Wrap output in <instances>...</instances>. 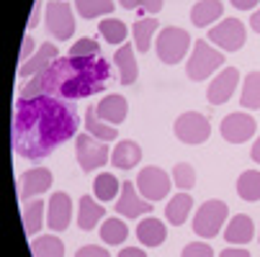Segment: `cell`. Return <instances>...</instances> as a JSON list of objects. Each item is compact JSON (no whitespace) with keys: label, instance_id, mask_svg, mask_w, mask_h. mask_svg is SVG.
<instances>
[{"label":"cell","instance_id":"6da1fadb","mask_svg":"<svg viewBox=\"0 0 260 257\" xmlns=\"http://www.w3.org/2000/svg\"><path fill=\"white\" fill-rule=\"evenodd\" d=\"M78 116L62 100L39 95L23 100L18 98V111L13 116V150L26 160H39L52 155L54 146L75 136Z\"/></svg>","mask_w":260,"mask_h":257},{"label":"cell","instance_id":"7a4b0ae2","mask_svg":"<svg viewBox=\"0 0 260 257\" xmlns=\"http://www.w3.org/2000/svg\"><path fill=\"white\" fill-rule=\"evenodd\" d=\"M111 75L108 62L103 57H57L44 72L34 75L31 83L21 90L18 98L31 100L39 95H52L62 100H75V98H88L103 90L106 80Z\"/></svg>","mask_w":260,"mask_h":257},{"label":"cell","instance_id":"3957f363","mask_svg":"<svg viewBox=\"0 0 260 257\" xmlns=\"http://www.w3.org/2000/svg\"><path fill=\"white\" fill-rule=\"evenodd\" d=\"M221 64H224V52L209 47L201 39V42L193 44V54H191L188 64H185V75H188L191 80H206Z\"/></svg>","mask_w":260,"mask_h":257},{"label":"cell","instance_id":"277c9868","mask_svg":"<svg viewBox=\"0 0 260 257\" xmlns=\"http://www.w3.org/2000/svg\"><path fill=\"white\" fill-rule=\"evenodd\" d=\"M155 47H157L160 62L178 64V62H183L185 52H188V47H191V33L178 28V26H168V28H162L157 33V44Z\"/></svg>","mask_w":260,"mask_h":257},{"label":"cell","instance_id":"5b68a950","mask_svg":"<svg viewBox=\"0 0 260 257\" xmlns=\"http://www.w3.org/2000/svg\"><path fill=\"white\" fill-rule=\"evenodd\" d=\"M227 213H230V208H227L224 201H216V198L204 201L201 208H199L196 216H193V232H196L199 237H204V239L216 237V234L221 232V227H224Z\"/></svg>","mask_w":260,"mask_h":257},{"label":"cell","instance_id":"8992f818","mask_svg":"<svg viewBox=\"0 0 260 257\" xmlns=\"http://www.w3.org/2000/svg\"><path fill=\"white\" fill-rule=\"evenodd\" d=\"M209 42L221 47L224 52H237L245 47L247 42V31H245V23L237 21V18H224L219 21L216 26L209 28Z\"/></svg>","mask_w":260,"mask_h":257},{"label":"cell","instance_id":"52a82bcc","mask_svg":"<svg viewBox=\"0 0 260 257\" xmlns=\"http://www.w3.org/2000/svg\"><path fill=\"white\" fill-rule=\"evenodd\" d=\"M173 131L183 144H204L211 136V124L206 116H201L196 111H185L175 119Z\"/></svg>","mask_w":260,"mask_h":257},{"label":"cell","instance_id":"ba28073f","mask_svg":"<svg viewBox=\"0 0 260 257\" xmlns=\"http://www.w3.org/2000/svg\"><path fill=\"white\" fill-rule=\"evenodd\" d=\"M75 146H78V162H80V167H83L85 172H93V170L103 167V165L111 160L106 141L90 136L88 131H85V134H78Z\"/></svg>","mask_w":260,"mask_h":257},{"label":"cell","instance_id":"9c48e42d","mask_svg":"<svg viewBox=\"0 0 260 257\" xmlns=\"http://www.w3.org/2000/svg\"><path fill=\"white\" fill-rule=\"evenodd\" d=\"M47 31L59 42L72 39V33H75V16H72V8L64 0H54V3L47 6Z\"/></svg>","mask_w":260,"mask_h":257},{"label":"cell","instance_id":"30bf717a","mask_svg":"<svg viewBox=\"0 0 260 257\" xmlns=\"http://www.w3.org/2000/svg\"><path fill=\"white\" fill-rule=\"evenodd\" d=\"M137 188L142 191V198H147V201H162L170 191V177L165 170H160L155 165L144 167L137 175Z\"/></svg>","mask_w":260,"mask_h":257},{"label":"cell","instance_id":"8fae6325","mask_svg":"<svg viewBox=\"0 0 260 257\" xmlns=\"http://www.w3.org/2000/svg\"><path fill=\"white\" fill-rule=\"evenodd\" d=\"M255 129H257V124L250 114L237 111V114H230V116L221 119V136H224V141H230V144H242V141L252 139Z\"/></svg>","mask_w":260,"mask_h":257},{"label":"cell","instance_id":"7c38bea8","mask_svg":"<svg viewBox=\"0 0 260 257\" xmlns=\"http://www.w3.org/2000/svg\"><path fill=\"white\" fill-rule=\"evenodd\" d=\"M237 83H240V72H237L235 67L221 69L219 75L211 80L209 90H206V100H209L211 105H221V103H227V100L232 98V93H235Z\"/></svg>","mask_w":260,"mask_h":257},{"label":"cell","instance_id":"4fadbf2b","mask_svg":"<svg viewBox=\"0 0 260 257\" xmlns=\"http://www.w3.org/2000/svg\"><path fill=\"white\" fill-rule=\"evenodd\" d=\"M116 211L126 218H139L142 213L152 211V201H147L137 193V182H124L121 186V198L116 201Z\"/></svg>","mask_w":260,"mask_h":257},{"label":"cell","instance_id":"5bb4252c","mask_svg":"<svg viewBox=\"0 0 260 257\" xmlns=\"http://www.w3.org/2000/svg\"><path fill=\"white\" fill-rule=\"evenodd\" d=\"M70 216H72V201L67 193H54L47 206V222L52 232H64L70 227Z\"/></svg>","mask_w":260,"mask_h":257},{"label":"cell","instance_id":"9a60e30c","mask_svg":"<svg viewBox=\"0 0 260 257\" xmlns=\"http://www.w3.org/2000/svg\"><path fill=\"white\" fill-rule=\"evenodd\" d=\"M52 188V172L44 167H36V170H26L21 175V201H28L34 196H42L44 191Z\"/></svg>","mask_w":260,"mask_h":257},{"label":"cell","instance_id":"2e32d148","mask_svg":"<svg viewBox=\"0 0 260 257\" xmlns=\"http://www.w3.org/2000/svg\"><path fill=\"white\" fill-rule=\"evenodd\" d=\"M95 114L101 121L116 126V124H124L126 121V114H129V103L124 95H106L98 105H95Z\"/></svg>","mask_w":260,"mask_h":257},{"label":"cell","instance_id":"e0dca14e","mask_svg":"<svg viewBox=\"0 0 260 257\" xmlns=\"http://www.w3.org/2000/svg\"><path fill=\"white\" fill-rule=\"evenodd\" d=\"M59 54H57V47L54 44H49V42H44L42 47H39V52H36L26 64H21L18 67V75L21 78H31V75H39V72H44L54 59H57Z\"/></svg>","mask_w":260,"mask_h":257},{"label":"cell","instance_id":"ac0fdd59","mask_svg":"<svg viewBox=\"0 0 260 257\" xmlns=\"http://www.w3.org/2000/svg\"><path fill=\"white\" fill-rule=\"evenodd\" d=\"M142 160V150L139 144L132 141V139H124L114 146V152H111V165H114L116 170H132L137 167Z\"/></svg>","mask_w":260,"mask_h":257},{"label":"cell","instance_id":"d6986e66","mask_svg":"<svg viewBox=\"0 0 260 257\" xmlns=\"http://www.w3.org/2000/svg\"><path fill=\"white\" fill-rule=\"evenodd\" d=\"M165 237H168V229H165V224L160 222V218H155V216L142 218L139 227H137V239L144 247H160L165 242Z\"/></svg>","mask_w":260,"mask_h":257},{"label":"cell","instance_id":"ffe728a7","mask_svg":"<svg viewBox=\"0 0 260 257\" xmlns=\"http://www.w3.org/2000/svg\"><path fill=\"white\" fill-rule=\"evenodd\" d=\"M114 64L119 67V78H121V85H134L137 83V59H134V49L129 44H121L114 54Z\"/></svg>","mask_w":260,"mask_h":257},{"label":"cell","instance_id":"44dd1931","mask_svg":"<svg viewBox=\"0 0 260 257\" xmlns=\"http://www.w3.org/2000/svg\"><path fill=\"white\" fill-rule=\"evenodd\" d=\"M103 206L93 198V196H80V211H78V227L83 232H90L101 224V218H103Z\"/></svg>","mask_w":260,"mask_h":257},{"label":"cell","instance_id":"7402d4cb","mask_svg":"<svg viewBox=\"0 0 260 257\" xmlns=\"http://www.w3.org/2000/svg\"><path fill=\"white\" fill-rule=\"evenodd\" d=\"M252 237H255V224H252V218L245 216V213L235 216L232 222L227 224V229H224V239L230 244H247Z\"/></svg>","mask_w":260,"mask_h":257},{"label":"cell","instance_id":"603a6c76","mask_svg":"<svg viewBox=\"0 0 260 257\" xmlns=\"http://www.w3.org/2000/svg\"><path fill=\"white\" fill-rule=\"evenodd\" d=\"M221 13H224L221 0H199V3L193 6V11H191V21H193V26L204 28V26L216 23L221 18Z\"/></svg>","mask_w":260,"mask_h":257},{"label":"cell","instance_id":"cb8c5ba5","mask_svg":"<svg viewBox=\"0 0 260 257\" xmlns=\"http://www.w3.org/2000/svg\"><path fill=\"white\" fill-rule=\"evenodd\" d=\"M191 208H193V198H191L188 193L173 196V198L168 201V206H165V218H168V224H175V227L185 224V218H188Z\"/></svg>","mask_w":260,"mask_h":257},{"label":"cell","instance_id":"d4e9b609","mask_svg":"<svg viewBox=\"0 0 260 257\" xmlns=\"http://www.w3.org/2000/svg\"><path fill=\"white\" fill-rule=\"evenodd\" d=\"M31 254L34 257H64V244L54 234L34 237L31 239Z\"/></svg>","mask_w":260,"mask_h":257},{"label":"cell","instance_id":"484cf974","mask_svg":"<svg viewBox=\"0 0 260 257\" xmlns=\"http://www.w3.org/2000/svg\"><path fill=\"white\" fill-rule=\"evenodd\" d=\"M44 203H42V198L39 201H26V206H23V229H26V234L28 237H36L42 232V224H44Z\"/></svg>","mask_w":260,"mask_h":257},{"label":"cell","instance_id":"4316f807","mask_svg":"<svg viewBox=\"0 0 260 257\" xmlns=\"http://www.w3.org/2000/svg\"><path fill=\"white\" fill-rule=\"evenodd\" d=\"M157 21L155 18H139L137 23H134V49L137 52H150V47H152V36L157 33Z\"/></svg>","mask_w":260,"mask_h":257},{"label":"cell","instance_id":"83f0119b","mask_svg":"<svg viewBox=\"0 0 260 257\" xmlns=\"http://www.w3.org/2000/svg\"><path fill=\"white\" fill-rule=\"evenodd\" d=\"M85 129H88V134H90V136H95V139H101V141H114V139L119 136V131H116L114 126L98 119L95 105L85 111Z\"/></svg>","mask_w":260,"mask_h":257},{"label":"cell","instance_id":"f1b7e54d","mask_svg":"<svg viewBox=\"0 0 260 257\" xmlns=\"http://www.w3.org/2000/svg\"><path fill=\"white\" fill-rule=\"evenodd\" d=\"M237 193L242 201H260V172L257 170H247L237 177Z\"/></svg>","mask_w":260,"mask_h":257},{"label":"cell","instance_id":"f546056e","mask_svg":"<svg viewBox=\"0 0 260 257\" xmlns=\"http://www.w3.org/2000/svg\"><path fill=\"white\" fill-rule=\"evenodd\" d=\"M101 239L106 242V244H121V242H126V237H129V229H126V224L121 222V218H106V222L101 224Z\"/></svg>","mask_w":260,"mask_h":257},{"label":"cell","instance_id":"4dcf8cb0","mask_svg":"<svg viewBox=\"0 0 260 257\" xmlns=\"http://www.w3.org/2000/svg\"><path fill=\"white\" fill-rule=\"evenodd\" d=\"M75 8L80 13V18H98V16H108L114 13V0H75Z\"/></svg>","mask_w":260,"mask_h":257},{"label":"cell","instance_id":"1f68e13d","mask_svg":"<svg viewBox=\"0 0 260 257\" xmlns=\"http://www.w3.org/2000/svg\"><path fill=\"white\" fill-rule=\"evenodd\" d=\"M240 105L242 108H252V111L260 108V72H250V75L245 78Z\"/></svg>","mask_w":260,"mask_h":257},{"label":"cell","instance_id":"d6a6232c","mask_svg":"<svg viewBox=\"0 0 260 257\" xmlns=\"http://www.w3.org/2000/svg\"><path fill=\"white\" fill-rule=\"evenodd\" d=\"M93 193H95L98 201H111V198H116V193H119V180H116V175L101 172V175L93 180Z\"/></svg>","mask_w":260,"mask_h":257},{"label":"cell","instance_id":"836d02e7","mask_svg":"<svg viewBox=\"0 0 260 257\" xmlns=\"http://www.w3.org/2000/svg\"><path fill=\"white\" fill-rule=\"evenodd\" d=\"M101 36L108 42V44H124L126 42V26L121 23V21H116V18H106V21H101Z\"/></svg>","mask_w":260,"mask_h":257},{"label":"cell","instance_id":"e575fe53","mask_svg":"<svg viewBox=\"0 0 260 257\" xmlns=\"http://www.w3.org/2000/svg\"><path fill=\"white\" fill-rule=\"evenodd\" d=\"M173 182H175L180 191H191L196 186V170L188 162H178L173 167Z\"/></svg>","mask_w":260,"mask_h":257},{"label":"cell","instance_id":"d590c367","mask_svg":"<svg viewBox=\"0 0 260 257\" xmlns=\"http://www.w3.org/2000/svg\"><path fill=\"white\" fill-rule=\"evenodd\" d=\"M119 3L129 11H139L142 13H160L162 11V0H119Z\"/></svg>","mask_w":260,"mask_h":257},{"label":"cell","instance_id":"8d00e7d4","mask_svg":"<svg viewBox=\"0 0 260 257\" xmlns=\"http://www.w3.org/2000/svg\"><path fill=\"white\" fill-rule=\"evenodd\" d=\"M70 57H83V59L98 57V42L95 39H80V42H75V44L70 47Z\"/></svg>","mask_w":260,"mask_h":257},{"label":"cell","instance_id":"74e56055","mask_svg":"<svg viewBox=\"0 0 260 257\" xmlns=\"http://www.w3.org/2000/svg\"><path fill=\"white\" fill-rule=\"evenodd\" d=\"M180 257H214V249L204 242H191V244H185Z\"/></svg>","mask_w":260,"mask_h":257},{"label":"cell","instance_id":"f35d334b","mask_svg":"<svg viewBox=\"0 0 260 257\" xmlns=\"http://www.w3.org/2000/svg\"><path fill=\"white\" fill-rule=\"evenodd\" d=\"M75 257H111V254L103 247H98V244H85V247H80L75 252Z\"/></svg>","mask_w":260,"mask_h":257},{"label":"cell","instance_id":"ab89813d","mask_svg":"<svg viewBox=\"0 0 260 257\" xmlns=\"http://www.w3.org/2000/svg\"><path fill=\"white\" fill-rule=\"evenodd\" d=\"M34 47H36V44H34V39H31V33H26V36H23V42H21V57H18V59H21V64H26V62L31 59Z\"/></svg>","mask_w":260,"mask_h":257},{"label":"cell","instance_id":"60d3db41","mask_svg":"<svg viewBox=\"0 0 260 257\" xmlns=\"http://www.w3.org/2000/svg\"><path fill=\"white\" fill-rule=\"evenodd\" d=\"M39 13H42V0H36L34 8H31V16H28V28L39 26Z\"/></svg>","mask_w":260,"mask_h":257},{"label":"cell","instance_id":"b9f144b4","mask_svg":"<svg viewBox=\"0 0 260 257\" xmlns=\"http://www.w3.org/2000/svg\"><path fill=\"white\" fill-rule=\"evenodd\" d=\"M230 3H232L237 11H252V8L260 3V0H230Z\"/></svg>","mask_w":260,"mask_h":257},{"label":"cell","instance_id":"7bdbcfd3","mask_svg":"<svg viewBox=\"0 0 260 257\" xmlns=\"http://www.w3.org/2000/svg\"><path fill=\"white\" fill-rule=\"evenodd\" d=\"M119 257H147V252H142L139 247H126L119 252Z\"/></svg>","mask_w":260,"mask_h":257},{"label":"cell","instance_id":"ee69618b","mask_svg":"<svg viewBox=\"0 0 260 257\" xmlns=\"http://www.w3.org/2000/svg\"><path fill=\"white\" fill-rule=\"evenodd\" d=\"M219 257H250V252L247 249H224Z\"/></svg>","mask_w":260,"mask_h":257},{"label":"cell","instance_id":"f6af8a7d","mask_svg":"<svg viewBox=\"0 0 260 257\" xmlns=\"http://www.w3.org/2000/svg\"><path fill=\"white\" fill-rule=\"evenodd\" d=\"M250 26H252V31H255V33H260V8L250 16Z\"/></svg>","mask_w":260,"mask_h":257},{"label":"cell","instance_id":"bcb514c9","mask_svg":"<svg viewBox=\"0 0 260 257\" xmlns=\"http://www.w3.org/2000/svg\"><path fill=\"white\" fill-rule=\"evenodd\" d=\"M250 155H252V160H255V162L260 165V139H257V141L252 144V150H250Z\"/></svg>","mask_w":260,"mask_h":257}]
</instances>
